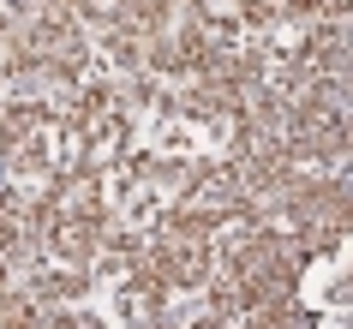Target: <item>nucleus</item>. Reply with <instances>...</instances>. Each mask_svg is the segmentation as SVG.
Segmentation results:
<instances>
[{
    "label": "nucleus",
    "mask_w": 353,
    "mask_h": 329,
    "mask_svg": "<svg viewBox=\"0 0 353 329\" xmlns=\"http://www.w3.org/2000/svg\"><path fill=\"white\" fill-rule=\"evenodd\" d=\"M204 263H210V252L198 246V239H174V234H168V246H156V252H150L144 270H156L168 288H174V281H180V288H192V281H204Z\"/></svg>",
    "instance_id": "nucleus-1"
}]
</instances>
